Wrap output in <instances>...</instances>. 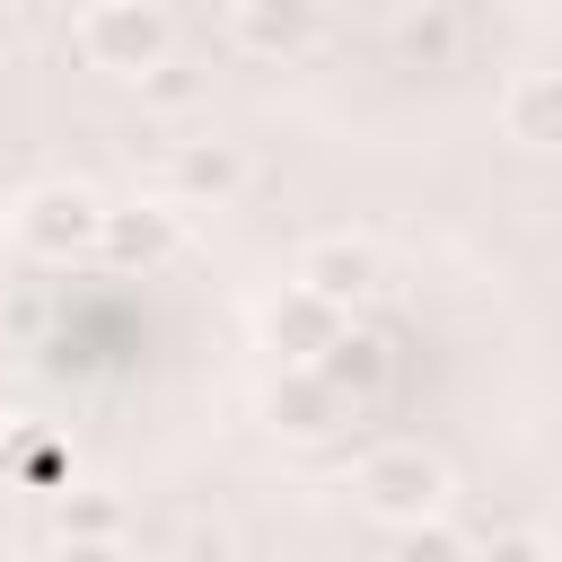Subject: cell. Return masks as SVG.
Listing matches in <instances>:
<instances>
[{
	"label": "cell",
	"instance_id": "9c48e42d",
	"mask_svg": "<svg viewBox=\"0 0 562 562\" xmlns=\"http://www.w3.org/2000/svg\"><path fill=\"white\" fill-rule=\"evenodd\" d=\"M386 44H395V61L404 70H448L457 53H465V18L448 9V0H404V9H386Z\"/></svg>",
	"mask_w": 562,
	"mask_h": 562
},
{
	"label": "cell",
	"instance_id": "30bf717a",
	"mask_svg": "<svg viewBox=\"0 0 562 562\" xmlns=\"http://www.w3.org/2000/svg\"><path fill=\"white\" fill-rule=\"evenodd\" d=\"M501 132L518 149H553L562 140V70H518L501 97Z\"/></svg>",
	"mask_w": 562,
	"mask_h": 562
},
{
	"label": "cell",
	"instance_id": "ac0fdd59",
	"mask_svg": "<svg viewBox=\"0 0 562 562\" xmlns=\"http://www.w3.org/2000/svg\"><path fill=\"white\" fill-rule=\"evenodd\" d=\"M53 562H123V544H61Z\"/></svg>",
	"mask_w": 562,
	"mask_h": 562
},
{
	"label": "cell",
	"instance_id": "ffe728a7",
	"mask_svg": "<svg viewBox=\"0 0 562 562\" xmlns=\"http://www.w3.org/2000/svg\"><path fill=\"white\" fill-rule=\"evenodd\" d=\"M0 430H9V369H0Z\"/></svg>",
	"mask_w": 562,
	"mask_h": 562
},
{
	"label": "cell",
	"instance_id": "6da1fadb",
	"mask_svg": "<svg viewBox=\"0 0 562 562\" xmlns=\"http://www.w3.org/2000/svg\"><path fill=\"white\" fill-rule=\"evenodd\" d=\"M351 492H360V509L378 518V527H439L448 518V457L439 448H422V439H386V448H369L360 465H351Z\"/></svg>",
	"mask_w": 562,
	"mask_h": 562
},
{
	"label": "cell",
	"instance_id": "ba28073f",
	"mask_svg": "<svg viewBox=\"0 0 562 562\" xmlns=\"http://www.w3.org/2000/svg\"><path fill=\"white\" fill-rule=\"evenodd\" d=\"M342 325H351V316L316 307V299H307V290H290V281L263 299V342L281 351V369H316V360L334 351V334H342Z\"/></svg>",
	"mask_w": 562,
	"mask_h": 562
},
{
	"label": "cell",
	"instance_id": "7c38bea8",
	"mask_svg": "<svg viewBox=\"0 0 562 562\" xmlns=\"http://www.w3.org/2000/svg\"><path fill=\"white\" fill-rule=\"evenodd\" d=\"M263 413H272V430H281V439H325L334 422H351V413L325 395V378H316V369H281V378H272V395H263Z\"/></svg>",
	"mask_w": 562,
	"mask_h": 562
},
{
	"label": "cell",
	"instance_id": "8fae6325",
	"mask_svg": "<svg viewBox=\"0 0 562 562\" xmlns=\"http://www.w3.org/2000/svg\"><path fill=\"white\" fill-rule=\"evenodd\" d=\"M316 378H325V395H334L342 413H360V404L386 386V342H378V334H360V325H342V334H334V351L316 360Z\"/></svg>",
	"mask_w": 562,
	"mask_h": 562
},
{
	"label": "cell",
	"instance_id": "44dd1931",
	"mask_svg": "<svg viewBox=\"0 0 562 562\" xmlns=\"http://www.w3.org/2000/svg\"><path fill=\"white\" fill-rule=\"evenodd\" d=\"M0 228H9V193H0Z\"/></svg>",
	"mask_w": 562,
	"mask_h": 562
},
{
	"label": "cell",
	"instance_id": "d6986e66",
	"mask_svg": "<svg viewBox=\"0 0 562 562\" xmlns=\"http://www.w3.org/2000/svg\"><path fill=\"white\" fill-rule=\"evenodd\" d=\"M167 562H220V536H193V544H176Z\"/></svg>",
	"mask_w": 562,
	"mask_h": 562
},
{
	"label": "cell",
	"instance_id": "7a4b0ae2",
	"mask_svg": "<svg viewBox=\"0 0 562 562\" xmlns=\"http://www.w3.org/2000/svg\"><path fill=\"white\" fill-rule=\"evenodd\" d=\"M70 53L105 79H149L167 53H176V18L158 0H88L70 18Z\"/></svg>",
	"mask_w": 562,
	"mask_h": 562
},
{
	"label": "cell",
	"instance_id": "52a82bcc",
	"mask_svg": "<svg viewBox=\"0 0 562 562\" xmlns=\"http://www.w3.org/2000/svg\"><path fill=\"white\" fill-rule=\"evenodd\" d=\"M176 246H184V220H176L167 202H105L97 255H105L114 272H158Z\"/></svg>",
	"mask_w": 562,
	"mask_h": 562
},
{
	"label": "cell",
	"instance_id": "2e32d148",
	"mask_svg": "<svg viewBox=\"0 0 562 562\" xmlns=\"http://www.w3.org/2000/svg\"><path fill=\"white\" fill-rule=\"evenodd\" d=\"M386 562H465V544H457V527L439 518V527H404V536L386 544Z\"/></svg>",
	"mask_w": 562,
	"mask_h": 562
},
{
	"label": "cell",
	"instance_id": "3957f363",
	"mask_svg": "<svg viewBox=\"0 0 562 562\" xmlns=\"http://www.w3.org/2000/svg\"><path fill=\"white\" fill-rule=\"evenodd\" d=\"M97 228H105V193L79 184V176L26 184V193L9 202V237H18L35 263H79V255H97Z\"/></svg>",
	"mask_w": 562,
	"mask_h": 562
},
{
	"label": "cell",
	"instance_id": "4fadbf2b",
	"mask_svg": "<svg viewBox=\"0 0 562 562\" xmlns=\"http://www.w3.org/2000/svg\"><path fill=\"white\" fill-rule=\"evenodd\" d=\"M0 465H9V474H18L26 492H53V501L70 492V448H61L53 430L18 422V413H9V430H0Z\"/></svg>",
	"mask_w": 562,
	"mask_h": 562
},
{
	"label": "cell",
	"instance_id": "e0dca14e",
	"mask_svg": "<svg viewBox=\"0 0 562 562\" xmlns=\"http://www.w3.org/2000/svg\"><path fill=\"white\" fill-rule=\"evenodd\" d=\"M465 562H553V544H544L536 527H509V536H492V544L465 553Z\"/></svg>",
	"mask_w": 562,
	"mask_h": 562
},
{
	"label": "cell",
	"instance_id": "5bb4252c",
	"mask_svg": "<svg viewBox=\"0 0 562 562\" xmlns=\"http://www.w3.org/2000/svg\"><path fill=\"white\" fill-rule=\"evenodd\" d=\"M53 527H61V544H123V501H105V492H61V501H53Z\"/></svg>",
	"mask_w": 562,
	"mask_h": 562
},
{
	"label": "cell",
	"instance_id": "277c9868",
	"mask_svg": "<svg viewBox=\"0 0 562 562\" xmlns=\"http://www.w3.org/2000/svg\"><path fill=\"white\" fill-rule=\"evenodd\" d=\"M378 281H386V255H378L369 237H351V228L307 237V246H299V263H290V290H307V299H316V307H334V316L369 307V299H378Z\"/></svg>",
	"mask_w": 562,
	"mask_h": 562
},
{
	"label": "cell",
	"instance_id": "8992f818",
	"mask_svg": "<svg viewBox=\"0 0 562 562\" xmlns=\"http://www.w3.org/2000/svg\"><path fill=\"white\" fill-rule=\"evenodd\" d=\"M316 35H325V18H316L307 0H228V9H220V44L246 53V61H290V53H307Z\"/></svg>",
	"mask_w": 562,
	"mask_h": 562
},
{
	"label": "cell",
	"instance_id": "9a60e30c",
	"mask_svg": "<svg viewBox=\"0 0 562 562\" xmlns=\"http://www.w3.org/2000/svg\"><path fill=\"white\" fill-rule=\"evenodd\" d=\"M202 88H211V79H202L193 61H176V53H167V61L140 79V105H149V114H193V105H202Z\"/></svg>",
	"mask_w": 562,
	"mask_h": 562
},
{
	"label": "cell",
	"instance_id": "5b68a950",
	"mask_svg": "<svg viewBox=\"0 0 562 562\" xmlns=\"http://www.w3.org/2000/svg\"><path fill=\"white\" fill-rule=\"evenodd\" d=\"M237 184H246V149L220 140V132H184L158 158V202L167 211H220Z\"/></svg>",
	"mask_w": 562,
	"mask_h": 562
}]
</instances>
